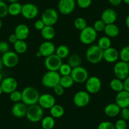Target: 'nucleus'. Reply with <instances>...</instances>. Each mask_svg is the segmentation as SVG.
<instances>
[{"label": "nucleus", "instance_id": "nucleus-1", "mask_svg": "<svg viewBox=\"0 0 129 129\" xmlns=\"http://www.w3.org/2000/svg\"><path fill=\"white\" fill-rule=\"evenodd\" d=\"M22 102L28 106L38 104L40 97V94L38 89L30 86L24 88L22 91Z\"/></svg>", "mask_w": 129, "mask_h": 129}, {"label": "nucleus", "instance_id": "nucleus-2", "mask_svg": "<svg viewBox=\"0 0 129 129\" xmlns=\"http://www.w3.org/2000/svg\"><path fill=\"white\" fill-rule=\"evenodd\" d=\"M103 52L97 44H91L85 52L87 60L92 64H98L103 59Z\"/></svg>", "mask_w": 129, "mask_h": 129}, {"label": "nucleus", "instance_id": "nucleus-3", "mask_svg": "<svg viewBox=\"0 0 129 129\" xmlns=\"http://www.w3.org/2000/svg\"><path fill=\"white\" fill-rule=\"evenodd\" d=\"M26 118L32 123H38L44 117V109L38 104L30 105L27 108Z\"/></svg>", "mask_w": 129, "mask_h": 129}, {"label": "nucleus", "instance_id": "nucleus-4", "mask_svg": "<svg viewBox=\"0 0 129 129\" xmlns=\"http://www.w3.org/2000/svg\"><path fill=\"white\" fill-rule=\"evenodd\" d=\"M98 38V32L93 27L87 26L84 29L80 31L79 39L82 44L85 45L92 44Z\"/></svg>", "mask_w": 129, "mask_h": 129}, {"label": "nucleus", "instance_id": "nucleus-5", "mask_svg": "<svg viewBox=\"0 0 129 129\" xmlns=\"http://www.w3.org/2000/svg\"><path fill=\"white\" fill-rule=\"evenodd\" d=\"M60 79L61 75L58 72L48 71L43 75L41 82L45 87L53 89L56 85L59 84Z\"/></svg>", "mask_w": 129, "mask_h": 129}, {"label": "nucleus", "instance_id": "nucleus-6", "mask_svg": "<svg viewBox=\"0 0 129 129\" xmlns=\"http://www.w3.org/2000/svg\"><path fill=\"white\" fill-rule=\"evenodd\" d=\"M113 73L115 77L123 80L129 75V68L128 63L118 61L113 67Z\"/></svg>", "mask_w": 129, "mask_h": 129}, {"label": "nucleus", "instance_id": "nucleus-7", "mask_svg": "<svg viewBox=\"0 0 129 129\" xmlns=\"http://www.w3.org/2000/svg\"><path fill=\"white\" fill-rule=\"evenodd\" d=\"M70 76L73 79L74 82L77 84L85 83L89 77L87 70L81 66L73 68Z\"/></svg>", "mask_w": 129, "mask_h": 129}, {"label": "nucleus", "instance_id": "nucleus-8", "mask_svg": "<svg viewBox=\"0 0 129 129\" xmlns=\"http://www.w3.org/2000/svg\"><path fill=\"white\" fill-rule=\"evenodd\" d=\"M59 18L58 13L54 8H47L41 15V20L46 25L53 26L57 23Z\"/></svg>", "mask_w": 129, "mask_h": 129}, {"label": "nucleus", "instance_id": "nucleus-9", "mask_svg": "<svg viewBox=\"0 0 129 129\" xmlns=\"http://www.w3.org/2000/svg\"><path fill=\"white\" fill-rule=\"evenodd\" d=\"M39 14V8L36 5L27 3L22 5L21 15L27 20L34 19Z\"/></svg>", "mask_w": 129, "mask_h": 129}, {"label": "nucleus", "instance_id": "nucleus-10", "mask_svg": "<svg viewBox=\"0 0 129 129\" xmlns=\"http://www.w3.org/2000/svg\"><path fill=\"white\" fill-rule=\"evenodd\" d=\"M44 66L48 71L58 72L59 67L63 63L61 58L54 54L45 58L44 59Z\"/></svg>", "mask_w": 129, "mask_h": 129}, {"label": "nucleus", "instance_id": "nucleus-11", "mask_svg": "<svg viewBox=\"0 0 129 129\" xmlns=\"http://www.w3.org/2000/svg\"><path fill=\"white\" fill-rule=\"evenodd\" d=\"M73 101H74V105L77 107H85L90 103V94L86 90H79L75 94Z\"/></svg>", "mask_w": 129, "mask_h": 129}, {"label": "nucleus", "instance_id": "nucleus-12", "mask_svg": "<svg viewBox=\"0 0 129 129\" xmlns=\"http://www.w3.org/2000/svg\"><path fill=\"white\" fill-rule=\"evenodd\" d=\"M85 89L89 94H96L100 91L102 87L101 79L96 76H91L85 82Z\"/></svg>", "mask_w": 129, "mask_h": 129}, {"label": "nucleus", "instance_id": "nucleus-13", "mask_svg": "<svg viewBox=\"0 0 129 129\" xmlns=\"http://www.w3.org/2000/svg\"><path fill=\"white\" fill-rule=\"evenodd\" d=\"M75 0H59L58 3V9L59 13L63 15L71 14L75 9Z\"/></svg>", "mask_w": 129, "mask_h": 129}, {"label": "nucleus", "instance_id": "nucleus-14", "mask_svg": "<svg viewBox=\"0 0 129 129\" xmlns=\"http://www.w3.org/2000/svg\"><path fill=\"white\" fill-rule=\"evenodd\" d=\"M3 66L7 68H13L18 64L19 62V56L15 51H9L2 56Z\"/></svg>", "mask_w": 129, "mask_h": 129}, {"label": "nucleus", "instance_id": "nucleus-15", "mask_svg": "<svg viewBox=\"0 0 129 129\" xmlns=\"http://www.w3.org/2000/svg\"><path fill=\"white\" fill-rule=\"evenodd\" d=\"M3 92L10 94L12 92L17 90L18 87V82L15 78L8 77L3 79L0 84Z\"/></svg>", "mask_w": 129, "mask_h": 129}, {"label": "nucleus", "instance_id": "nucleus-16", "mask_svg": "<svg viewBox=\"0 0 129 129\" xmlns=\"http://www.w3.org/2000/svg\"><path fill=\"white\" fill-rule=\"evenodd\" d=\"M38 104L44 110H49L56 104V99L52 94L45 93L40 95Z\"/></svg>", "mask_w": 129, "mask_h": 129}, {"label": "nucleus", "instance_id": "nucleus-17", "mask_svg": "<svg viewBox=\"0 0 129 129\" xmlns=\"http://www.w3.org/2000/svg\"><path fill=\"white\" fill-rule=\"evenodd\" d=\"M56 49V48L53 42L51 41H45L39 46V51L41 54L42 56L46 58L54 54Z\"/></svg>", "mask_w": 129, "mask_h": 129}, {"label": "nucleus", "instance_id": "nucleus-18", "mask_svg": "<svg viewBox=\"0 0 129 129\" xmlns=\"http://www.w3.org/2000/svg\"><path fill=\"white\" fill-rule=\"evenodd\" d=\"M115 103L121 109L129 108V92L123 90L118 92L115 97Z\"/></svg>", "mask_w": 129, "mask_h": 129}, {"label": "nucleus", "instance_id": "nucleus-19", "mask_svg": "<svg viewBox=\"0 0 129 129\" xmlns=\"http://www.w3.org/2000/svg\"><path fill=\"white\" fill-rule=\"evenodd\" d=\"M120 59L119 51L115 48L110 47L104 50L103 59L110 63H114L118 61Z\"/></svg>", "mask_w": 129, "mask_h": 129}, {"label": "nucleus", "instance_id": "nucleus-20", "mask_svg": "<svg viewBox=\"0 0 129 129\" xmlns=\"http://www.w3.org/2000/svg\"><path fill=\"white\" fill-rule=\"evenodd\" d=\"M118 18L117 13L115 10L112 8H106L102 12L101 19L107 24L115 23Z\"/></svg>", "mask_w": 129, "mask_h": 129}, {"label": "nucleus", "instance_id": "nucleus-21", "mask_svg": "<svg viewBox=\"0 0 129 129\" xmlns=\"http://www.w3.org/2000/svg\"><path fill=\"white\" fill-rule=\"evenodd\" d=\"M28 106L23 102L15 103L12 108V113L15 117L21 118L26 116Z\"/></svg>", "mask_w": 129, "mask_h": 129}, {"label": "nucleus", "instance_id": "nucleus-22", "mask_svg": "<svg viewBox=\"0 0 129 129\" xmlns=\"http://www.w3.org/2000/svg\"><path fill=\"white\" fill-rule=\"evenodd\" d=\"M14 34L18 40L25 41L30 35V28L24 23H20L15 28Z\"/></svg>", "mask_w": 129, "mask_h": 129}, {"label": "nucleus", "instance_id": "nucleus-23", "mask_svg": "<svg viewBox=\"0 0 129 129\" xmlns=\"http://www.w3.org/2000/svg\"><path fill=\"white\" fill-rule=\"evenodd\" d=\"M121 108L116 103H110L106 105L104 110L105 115L110 118L116 117L120 115Z\"/></svg>", "mask_w": 129, "mask_h": 129}, {"label": "nucleus", "instance_id": "nucleus-24", "mask_svg": "<svg viewBox=\"0 0 129 129\" xmlns=\"http://www.w3.org/2000/svg\"><path fill=\"white\" fill-rule=\"evenodd\" d=\"M104 32L105 33L106 36L110 38H114L117 37L120 33V29L118 27L115 23L106 25Z\"/></svg>", "mask_w": 129, "mask_h": 129}, {"label": "nucleus", "instance_id": "nucleus-25", "mask_svg": "<svg viewBox=\"0 0 129 129\" xmlns=\"http://www.w3.org/2000/svg\"><path fill=\"white\" fill-rule=\"evenodd\" d=\"M41 34L43 39L46 41H51L55 37L56 32L53 26L45 25L41 31Z\"/></svg>", "mask_w": 129, "mask_h": 129}, {"label": "nucleus", "instance_id": "nucleus-26", "mask_svg": "<svg viewBox=\"0 0 129 129\" xmlns=\"http://www.w3.org/2000/svg\"><path fill=\"white\" fill-rule=\"evenodd\" d=\"M51 116H53L54 119L61 118L64 114V108L60 105L55 104L52 108L49 109Z\"/></svg>", "mask_w": 129, "mask_h": 129}, {"label": "nucleus", "instance_id": "nucleus-27", "mask_svg": "<svg viewBox=\"0 0 129 129\" xmlns=\"http://www.w3.org/2000/svg\"><path fill=\"white\" fill-rule=\"evenodd\" d=\"M110 87L111 90L118 93L124 90L123 82V80L115 77V79H113L110 81Z\"/></svg>", "mask_w": 129, "mask_h": 129}, {"label": "nucleus", "instance_id": "nucleus-28", "mask_svg": "<svg viewBox=\"0 0 129 129\" xmlns=\"http://www.w3.org/2000/svg\"><path fill=\"white\" fill-rule=\"evenodd\" d=\"M55 126V119L50 116H46L41 120V126L43 129H53Z\"/></svg>", "mask_w": 129, "mask_h": 129}, {"label": "nucleus", "instance_id": "nucleus-29", "mask_svg": "<svg viewBox=\"0 0 129 129\" xmlns=\"http://www.w3.org/2000/svg\"><path fill=\"white\" fill-rule=\"evenodd\" d=\"M22 5L17 2V3H11L8 6V14L13 17H16L21 14L22 12Z\"/></svg>", "mask_w": 129, "mask_h": 129}, {"label": "nucleus", "instance_id": "nucleus-30", "mask_svg": "<svg viewBox=\"0 0 129 129\" xmlns=\"http://www.w3.org/2000/svg\"><path fill=\"white\" fill-rule=\"evenodd\" d=\"M55 54L62 59L67 58L70 55V49L67 46L61 44L56 48Z\"/></svg>", "mask_w": 129, "mask_h": 129}, {"label": "nucleus", "instance_id": "nucleus-31", "mask_svg": "<svg viewBox=\"0 0 129 129\" xmlns=\"http://www.w3.org/2000/svg\"><path fill=\"white\" fill-rule=\"evenodd\" d=\"M15 51L17 54H23L25 53L28 49L27 43L23 40H18L13 44Z\"/></svg>", "mask_w": 129, "mask_h": 129}, {"label": "nucleus", "instance_id": "nucleus-32", "mask_svg": "<svg viewBox=\"0 0 129 129\" xmlns=\"http://www.w3.org/2000/svg\"><path fill=\"white\" fill-rule=\"evenodd\" d=\"M81 62V57L79 54H72L71 55H69V58H68L67 63L73 69V68H75L80 66Z\"/></svg>", "mask_w": 129, "mask_h": 129}, {"label": "nucleus", "instance_id": "nucleus-33", "mask_svg": "<svg viewBox=\"0 0 129 129\" xmlns=\"http://www.w3.org/2000/svg\"><path fill=\"white\" fill-rule=\"evenodd\" d=\"M97 45L100 48H101L103 50H105V49L111 47V38L106 36L101 37L99 39Z\"/></svg>", "mask_w": 129, "mask_h": 129}, {"label": "nucleus", "instance_id": "nucleus-34", "mask_svg": "<svg viewBox=\"0 0 129 129\" xmlns=\"http://www.w3.org/2000/svg\"><path fill=\"white\" fill-rule=\"evenodd\" d=\"M74 81L70 75L67 76H61L59 84L64 89H69L73 86L74 84Z\"/></svg>", "mask_w": 129, "mask_h": 129}, {"label": "nucleus", "instance_id": "nucleus-35", "mask_svg": "<svg viewBox=\"0 0 129 129\" xmlns=\"http://www.w3.org/2000/svg\"><path fill=\"white\" fill-rule=\"evenodd\" d=\"M74 27L79 31L82 30L87 26L86 20L83 17H78V18H75L74 22Z\"/></svg>", "mask_w": 129, "mask_h": 129}, {"label": "nucleus", "instance_id": "nucleus-36", "mask_svg": "<svg viewBox=\"0 0 129 129\" xmlns=\"http://www.w3.org/2000/svg\"><path fill=\"white\" fill-rule=\"evenodd\" d=\"M119 57L122 61L129 63V46H126L121 48L119 52Z\"/></svg>", "mask_w": 129, "mask_h": 129}, {"label": "nucleus", "instance_id": "nucleus-37", "mask_svg": "<svg viewBox=\"0 0 129 129\" xmlns=\"http://www.w3.org/2000/svg\"><path fill=\"white\" fill-rule=\"evenodd\" d=\"M72 70V68L68 63H62L59 67L58 72L60 74L61 76H67V75H70Z\"/></svg>", "mask_w": 129, "mask_h": 129}, {"label": "nucleus", "instance_id": "nucleus-38", "mask_svg": "<svg viewBox=\"0 0 129 129\" xmlns=\"http://www.w3.org/2000/svg\"><path fill=\"white\" fill-rule=\"evenodd\" d=\"M10 99L12 102L17 103H19L22 101V92L19 91V90H15V91L12 92V93L9 94Z\"/></svg>", "mask_w": 129, "mask_h": 129}, {"label": "nucleus", "instance_id": "nucleus-39", "mask_svg": "<svg viewBox=\"0 0 129 129\" xmlns=\"http://www.w3.org/2000/svg\"><path fill=\"white\" fill-rule=\"evenodd\" d=\"M106 23L103 22L101 19H99L95 21L93 24V28L95 29L97 32H103L105 30L106 27Z\"/></svg>", "mask_w": 129, "mask_h": 129}, {"label": "nucleus", "instance_id": "nucleus-40", "mask_svg": "<svg viewBox=\"0 0 129 129\" xmlns=\"http://www.w3.org/2000/svg\"><path fill=\"white\" fill-rule=\"evenodd\" d=\"M8 15V6L5 2H0V18H3Z\"/></svg>", "mask_w": 129, "mask_h": 129}, {"label": "nucleus", "instance_id": "nucleus-41", "mask_svg": "<svg viewBox=\"0 0 129 129\" xmlns=\"http://www.w3.org/2000/svg\"><path fill=\"white\" fill-rule=\"evenodd\" d=\"M92 0H76V5L82 9L88 8L92 4Z\"/></svg>", "mask_w": 129, "mask_h": 129}, {"label": "nucleus", "instance_id": "nucleus-42", "mask_svg": "<svg viewBox=\"0 0 129 129\" xmlns=\"http://www.w3.org/2000/svg\"><path fill=\"white\" fill-rule=\"evenodd\" d=\"M98 129H115V124L109 121H104L100 123Z\"/></svg>", "mask_w": 129, "mask_h": 129}, {"label": "nucleus", "instance_id": "nucleus-43", "mask_svg": "<svg viewBox=\"0 0 129 129\" xmlns=\"http://www.w3.org/2000/svg\"><path fill=\"white\" fill-rule=\"evenodd\" d=\"M115 129H126L127 128V123L126 121L123 119H119L115 123Z\"/></svg>", "mask_w": 129, "mask_h": 129}, {"label": "nucleus", "instance_id": "nucleus-44", "mask_svg": "<svg viewBox=\"0 0 129 129\" xmlns=\"http://www.w3.org/2000/svg\"><path fill=\"white\" fill-rule=\"evenodd\" d=\"M10 51V46L8 43L6 41L0 42V53L2 54H5Z\"/></svg>", "mask_w": 129, "mask_h": 129}, {"label": "nucleus", "instance_id": "nucleus-45", "mask_svg": "<svg viewBox=\"0 0 129 129\" xmlns=\"http://www.w3.org/2000/svg\"><path fill=\"white\" fill-rule=\"evenodd\" d=\"M64 88L62 87L60 84L56 85L54 88H53V91H54V94L58 96H61L64 94Z\"/></svg>", "mask_w": 129, "mask_h": 129}, {"label": "nucleus", "instance_id": "nucleus-46", "mask_svg": "<svg viewBox=\"0 0 129 129\" xmlns=\"http://www.w3.org/2000/svg\"><path fill=\"white\" fill-rule=\"evenodd\" d=\"M121 116V119L125 120V121H128L129 120V108H125L121 109L120 113Z\"/></svg>", "mask_w": 129, "mask_h": 129}, {"label": "nucleus", "instance_id": "nucleus-47", "mask_svg": "<svg viewBox=\"0 0 129 129\" xmlns=\"http://www.w3.org/2000/svg\"><path fill=\"white\" fill-rule=\"evenodd\" d=\"M45 25H46L44 24V22L41 19L36 20L34 23V27L36 28V29L39 31H41L42 29L45 27Z\"/></svg>", "mask_w": 129, "mask_h": 129}, {"label": "nucleus", "instance_id": "nucleus-48", "mask_svg": "<svg viewBox=\"0 0 129 129\" xmlns=\"http://www.w3.org/2000/svg\"><path fill=\"white\" fill-rule=\"evenodd\" d=\"M123 87H124V90L126 91L129 92V75L123 80Z\"/></svg>", "mask_w": 129, "mask_h": 129}, {"label": "nucleus", "instance_id": "nucleus-49", "mask_svg": "<svg viewBox=\"0 0 129 129\" xmlns=\"http://www.w3.org/2000/svg\"><path fill=\"white\" fill-rule=\"evenodd\" d=\"M18 40V38H17V37L16 36V35L15 34H11L9 36V38H8V41H9V42L11 44H14Z\"/></svg>", "mask_w": 129, "mask_h": 129}, {"label": "nucleus", "instance_id": "nucleus-50", "mask_svg": "<svg viewBox=\"0 0 129 129\" xmlns=\"http://www.w3.org/2000/svg\"><path fill=\"white\" fill-rule=\"evenodd\" d=\"M109 3L113 6H118L123 2V0H108Z\"/></svg>", "mask_w": 129, "mask_h": 129}, {"label": "nucleus", "instance_id": "nucleus-51", "mask_svg": "<svg viewBox=\"0 0 129 129\" xmlns=\"http://www.w3.org/2000/svg\"><path fill=\"white\" fill-rule=\"evenodd\" d=\"M125 25H126V27L129 29V14H128L126 18H125Z\"/></svg>", "mask_w": 129, "mask_h": 129}, {"label": "nucleus", "instance_id": "nucleus-52", "mask_svg": "<svg viewBox=\"0 0 129 129\" xmlns=\"http://www.w3.org/2000/svg\"><path fill=\"white\" fill-rule=\"evenodd\" d=\"M3 67V61H2V57L0 56V72L2 70V68Z\"/></svg>", "mask_w": 129, "mask_h": 129}, {"label": "nucleus", "instance_id": "nucleus-53", "mask_svg": "<svg viewBox=\"0 0 129 129\" xmlns=\"http://www.w3.org/2000/svg\"><path fill=\"white\" fill-rule=\"evenodd\" d=\"M18 0H8V2H9L10 3H17L18 2Z\"/></svg>", "mask_w": 129, "mask_h": 129}, {"label": "nucleus", "instance_id": "nucleus-54", "mask_svg": "<svg viewBox=\"0 0 129 129\" xmlns=\"http://www.w3.org/2000/svg\"><path fill=\"white\" fill-rule=\"evenodd\" d=\"M36 56L38 57V58H40V57H42L41 54V53H39V51H38L37 52V53H36Z\"/></svg>", "mask_w": 129, "mask_h": 129}, {"label": "nucleus", "instance_id": "nucleus-55", "mask_svg": "<svg viewBox=\"0 0 129 129\" xmlns=\"http://www.w3.org/2000/svg\"><path fill=\"white\" fill-rule=\"evenodd\" d=\"M3 75H2V73H1V72H0V84H1V82H2V80H3Z\"/></svg>", "mask_w": 129, "mask_h": 129}, {"label": "nucleus", "instance_id": "nucleus-56", "mask_svg": "<svg viewBox=\"0 0 129 129\" xmlns=\"http://www.w3.org/2000/svg\"><path fill=\"white\" fill-rule=\"evenodd\" d=\"M123 2L125 4L129 5V0H123Z\"/></svg>", "mask_w": 129, "mask_h": 129}, {"label": "nucleus", "instance_id": "nucleus-57", "mask_svg": "<svg viewBox=\"0 0 129 129\" xmlns=\"http://www.w3.org/2000/svg\"><path fill=\"white\" fill-rule=\"evenodd\" d=\"M3 90H2V87H1V85H0V95H2V94H3Z\"/></svg>", "mask_w": 129, "mask_h": 129}, {"label": "nucleus", "instance_id": "nucleus-58", "mask_svg": "<svg viewBox=\"0 0 129 129\" xmlns=\"http://www.w3.org/2000/svg\"><path fill=\"white\" fill-rule=\"evenodd\" d=\"M2 20H1V18H0V29L2 28Z\"/></svg>", "mask_w": 129, "mask_h": 129}, {"label": "nucleus", "instance_id": "nucleus-59", "mask_svg": "<svg viewBox=\"0 0 129 129\" xmlns=\"http://www.w3.org/2000/svg\"><path fill=\"white\" fill-rule=\"evenodd\" d=\"M5 0H0V2H4Z\"/></svg>", "mask_w": 129, "mask_h": 129}, {"label": "nucleus", "instance_id": "nucleus-60", "mask_svg": "<svg viewBox=\"0 0 129 129\" xmlns=\"http://www.w3.org/2000/svg\"><path fill=\"white\" fill-rule=\"evenodd\" d=\"M128 68H129V63H128Z\"/></svg>", "mask_w": 129, "mask_h": 129}, {"label": "nucleus", "instance_id": "nucleus-61", "mask_svg": "<svg viewBox=\"0 0 129 129\" xmlns=\"http://www.w3.org/2000/svg\"><path fill=\"white\" fill-rule=\"evenodd\" d=\"M0 42H1V41H0Z\"/></svg>", "mask_w": 129, "mask_h": 129}]
</instances>
